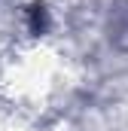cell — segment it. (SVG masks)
I'll list each match as a JSON object with an SVG mask.
<instances>
[{
	"label": "cell",
	"mask_w": 128,
	"mask_h": 131,
	"mask_svg": "<svg viewBox=\"0 0 128 131\" xmlns=\"http://www.w3.org/2000/svg\"><path fill=\"white\" fill-rule=\"evenodd\" d=\"M46 25H49L46 9H43L40 3H34L31 9H28V28H31V34H43V31H46Z\"/></svg>",
	"instance_id": "6da1fadb"
}]
</instances>
